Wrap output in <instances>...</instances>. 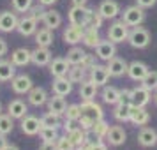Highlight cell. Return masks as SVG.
Instances as JSON below:
<instances>
[{"instance_id": "9a60e30c", "label": "cell", "mask_w": 157, "mask_h": 150, "mask_svg": "<svg viewBox=\"0 0 157 150\" xmlns=\"http://www.w3.org/2000/svg\"><path fill=\"white\" fill-rule=\"evenodd\" d=\"M7 113L16 120H21L25 115H29V104L21 99H13L7 104Z\"/></svg>"}, {"instance_id": "6da1fadb", "label": "cell", "mask_w": 157, "mask_h": 150, "mask_svg": "<svg viewBox=\"0 0 157 150\" xmlns=\"http://www.w3.org/2000/svg\"><path fill=\"white\" fill-rule=\"evenodd\" d=\"M127 43L132 46V48H138V50H145L150 44V32L143 27H132V30H129V37Z\"/></svg>"}, {"instance_id": "44dd1931", "label": "cell", "mask_w": 157, "mask_h": 150, "mask_svg": "<svg viewBox=\"0 0 157 150\" xmlns=\"http://www.w3.org/2000/svg\"><path fill=\"white\" fill-rule=\"evenodd\" d=\"M48 67H50L51 76L58 78V76H67V71H69L71 64L67 62V58H53Z\"/></svg>"}, {"instance_id": "bcb514c9", "label": "cell", "mask_w": 157, "mask_h": 150, "mask_svg": "<svg viewBox=\"0 0 157 150\" xmlns=\"http://www.w3.org/2000/svg\"><path fill=\"white\" fill-rule=\"evenodd\" d=\"M44 13H46V9H44V6H32L30 7V11H29V14L32 16V18H36L37 21H43V16H44Z\"/></svg>"}, {"instance_id": "cb8c5ba5", "label": "cell", "mask_w": 157, "mask_h": 150, "mask_svg": "<svg viewBox=\"0 0 157 150\" xmlns=\"http://www.w3.org/2000/svg\"><path fill=\"white\" fill-rule=\"evenodd\" d=\"M129 122H132L134 125H147V124L150 122V113L141 106H132Z\"/></svg>"}, {"instance_id": "8d00e7d4", "label": "cell", "mask_w": 157, "mask_h": 150, "mask_svg": "<svg viewBox=\"0 0 157 150\" xmlns=\"http://www.w3.org/2000/svg\"><path fill=\"white\" fill-rule=\"evenodd\" d=\"M60 125V115L48 111L41 117V127H58Z\"/></svg>"}, {"instance_id": "7402d4cb", "label": "cell", "mask_w": 157, "mask_h": 150, "mask_svg": "<svg viewBox=\"0 0 157 150\" xmlns=\"http://www.w3.org/2000/svg\"><path fill=\"white\" fill-rule=\"evenodd\" d=\"M67 138L71 140L72 145L78 150H81L88 143V140H86V131L81 127H72L71 131H67Z\"/></svg>"}, {"instance_id": "ba28073f", "label": "cell", "mask_w": 157, "mask_h": 150, "mask_svg": "<svg viewBox=\"0 0 157 150\" xmlns=\"http://www.w3.org/2000/svg\"><path fill=\"white\" fill-rule=\"evenodd\" d=\"M97 13H99L104 20H113L118 16L120 13V6H118V2H115V0H102L99 4V7H97Z\"/></svg>"}, {"instance_id": "836d02e7", "label": "cell", "mask_w": 157, "mask_h": 150, "mask_svg": "<svg viewBox=\"0 0 157 150\" xmlns=\"http://www.w3.org/2000/svg\"><path fill=\"white\" fill-rule=\"evenodd\" d=\"M36 36V43L37 46H43V48H50L51 44H53V34H51V30L48 27H44V29H39L34 34Z\"/></svg>"}, {"instance_id": "6f0895ef", "label": "cell", "mask_w": 157, "mask_h": 150, "mask_svg": "<svg viewBox=\"0 0 157 150\" xmlns=\"http://www.w3.org/2000/svg\"><path fill=\"white\" fill-rule=\"evenodd\" d=\"M154 101H155V104H157V90H155V94H154Z\"/></svg>"}, {"instance_id": "d6a6232c", "label": "cell", "mask_w": 157, "mask_h": 150, "mask_svg": "<svg viewBox=\"0 0 157 150\" xmlns=\"http://www.w3.org/2000/svg\"><path fill=\"white\" fill-rule=\"evenodd\" d=\"M16 76V65L11 60H0V81H11Z\"/></svg>"}, {"instance_id": "4dcf8cb0", "label": "cell", "mask_w": 157, "mask_h": 150, "mask_svg": "<svg viewBox=\"0 0 157 150\" xmlns=\"http://www.w3.org/2000/svg\"><path fill=\"white\" fill-rule=\"evenodd\" d=\"M101 97H102V101H104L106 104H113V106H115V104L122 99V90L115 88V87H106V85H104Z\"/></svg>"}, {"instance_id": "9f6ffc18", "label": "cell", "mask_w": 157, "mask_h": 150, "mask_svg": "<svg viewBox=\"0 0 157 150\" xmlns=\"http://www.w3.org/2000/svg\"><path fill=\"white\" fill-rule=\"evenodd\" d=\"M4 150H20V148H18L16 145H13V143H7V147H6Z\"/></svg>"}, {"instance_id": "f1b7e54d", "label": "cell", "mask_w": 157, "mask_h": 150, "mask_svg": "<svg viewBox=\"0 0 157 150\" xmlns=\"http://www.w3.org/2000/svg\"><path fill=\"white\" fill-rule=\"evenodd\" d=\"M48 111H53V113H57V115H62L65 113V110H67V102H65L64 97H60V95H55L53 94V97H50L48 99Z\"/></svg>"}, {"instance_id": "8992f818", "label": "cell", "mask_w": 157, "mask_h": 150, "mask_svg": "<svg viewBox=\"0 0 157 150\" xmlns=\"http://www.w3.org/2000/svg\"><path fill=\"white\" fill-rule=\"evenodd\" d=\"M21 133L27 136H36L41 131V118H37L34 115H25L21 118Z\"/></svg>"}, {"instance_id": "f35d334b", "label": "cell", "mask_w": 157, "mask_h": 150, "mask_svg": "<svg viewBox=\"0 0 157 150\" xmlns=\"http://www.w3.org/2000/svg\"><path fill=\"white\" fill-rule=\"evenodd\" d=\"M13 117L11 115H4L0 113V133L2 134H9V133H13V129H14V124H13Z\"/></svg>"}, {"instance_id": "484cf974", "label": "cell", "mask_w": 157, "mask_h": 150, "mask_svg": "<svg viewBox=\"0 0 157 150\" xmlns=\"http://www.w3.org/2000/svg\"><path fill=\"white\" fill-rule=\"evenodd\" d=\"M138 143L141 147H154L157 143V133L152 127H143L138 134Z\"/></svg>"}, {"instance_id": "ab89813d", "label": "cell", "mask_w": 157, "mask_h": 150, "mask_svg": "<svg viewBox=\"0 0 157 150\" xmlns=\"http://www.w3.org/2000/svg\"><path fill=\"white\" fill-rule=\"evenodd\" d=\"M64 115H65V120L78 122L79 117H81V108H79V104H69Z\"/></svg>"}, {"instance_id": "e575fe53", "label": "cell", "mask_w": 157, "mask_h": 150, "mask_svg": "<svg viewBox=\"0 0 157 150\" xmlns=\"http://www.w3.org/2000/svg\"><path fill=\"white\" fill-rule=\"evenodd\" d=\"M67 78L71 79L72 83H81L86 79V67L83 65H71L67 71Z\"/></svg>"}, {"instance_id": "816d5d0a", "label": "cell", "mask_w": 157, "mask_h": 150, "mask_svg": "<svg viewBox=\"0 0 157 150\" xmlns=\"http://www.w3.org/2000/svg\"><path fill=\"white\" fill-rule=\"evenodd\" d=\"M94 64H95V62H94V57H92V55H88V53H86V58H85V62H83V67H86V69H90V67H92Z\"/></svg>"}, {"instance_id": "db71d44e", "label": "cell", "mask_w": 157, "mask_h": 150, "mask_svg": "<svg viewBox=\"0 0 157 150\" xmlns=\"http://www.w3.org/2000/svg\"><path fill=\"white\" fill-rule=\"evenodd\" d=\"M58 0H39V4L41 6H44V7H50V6H53V4H57Z\"/></svg>"}, {"instance_id": "d590c367", "label": "cell", "mask_w": 157, "mask_h": 150, "mask_svg": "<svg viewBox=\"0 0 157 150\" xmlns=\"http://www.w3.org/2000/svg\"><path fill=\"white\" fill-rule=\"evenodd\" d=\"M108 129H109L108 122L104 120V118H101V120H95V124L92 125V129H90V131L94 133V136H95L97 140H102V138H106Z\"/></svg>"}, {"instance_id": "9c48e42d", "label": "cell", "mask_w": 157, "mask_h": 150, "mask_svg": "<svg viewBox=\"0 0 157 150\" xmlns=\"http://www.w3.org/2000/svg\"><path fill=\"white\" fill-rule=\"evenodd\" d=\"M37 20L36 18H32V16H23V18H20L18 20V27H16V30L21 34L23 37H29V36H34L37 32Z\"/></svg>"}, {"instance_id": "f6af8a7d", "label": "cell", "mask_w": 157, "mask_h": 150, "mask_svg": "<svg viewBox=\"0 0 157 150\" xmlns=\"http://www.w3.org/2000/svg\"><path fill=\"white\" fill-rule=\"evenodd\" d=\"M78 124H79V127H81V129H85V131H90V129H92V125L95 124V118H92L90 115L81 113V117H79Z\"/></svg>"}, {"instance_id": "52a82bcc", "label": "cell", "mask_w": 157, "mask_h": 150, "mask_svg": "<svg viewBox=\"0 0 157 150\" xmlns=\"http://www.w3.org/2000/svg\"><path fill=\"white\" fill-rule=\"evenodd\" d=\"M95 55L101 58V60H104V62H108V60H111L113 57H117V46H115L113 41H102L101 39V43L95 46Z\"/></svg>"}, {"instance_id": "11a10c76", "label": "cell", "mask_w": 157, "mask_h": 150, "mask_svg": "<svg viewBox=\"0 0 157 150\" xmlns=\"http://www.w3.org/2000/svg\"><path fill=\"white\" fill-rule=\"evenodd\" d=\"M88 0H72V6H86Z\"/></svg>"}, {"instance_id": "f907efd6", "label": "cell", "mask_w": 157, "mask_h": 150, "mask_svg": "<svg viewBox=\"0 0 157 150\" xmlns=\"http://www.w3.org/2000/svg\"><path fill=\"white\" fill-rule=\"evenodd\" d=\"M7 50H9V46H7V43H6V39L0 37V58L7 53Z\"/></svg>"}, {"instance_id": "5b68a950", "label": "cell", "mask_w": 157, "mask_h": 150, "mask_svg": "<svg viewBox=\"0 0 157 150\" xmlns=\"http://www.w3.org/2000/svg\"><path fill=\"white\" fill-rule=\"evenodd\" d=\"M32 87H34L32 78L27 76V74H16L14 78L11 79V88H13V92L20 94V95L29 94L30 90H32Z\"/></svg>"}, {"instance_id": "680465c9", "label": "cell", "mask_w": 157, "mask_h": 150, "mask_svg": "<svg viewBox=\"0 0 157 150\" xmlns=\"http://www.w3.org/2000/svg\"><path fill=\"white\" fill-rule=\"evenodd\" d=\"M0 113H2V102H0Z\"/></svg>"}, {"instance_id": "603a6c76", "label": "cell", "mask_w": 157, "mask_h": 150, "mask_svg": "<svg viewBox=\"0 0 157 150\" xmlns=\"http://www.w3.org/2000/svg\"><path fill=\"white\" fill-rule=\"evenodd\" d=\"M83 27H67L64 30V41L65 44H71V46H76L78 43H81V39H83Z\"/></svg>"}, {"instance_id": "7bdbcfd3", "label": "cell", "mask_w": 157, "mask_h": 150, "mask_svg": "<svg viewBox=\"0 0 157 150\" xmlns=\"http://www.w3.org/2000/svg\"><path fill=\"white\" fill-rule=\"evenodd\" d=\"M102 21H104V18H102L99 13L92 11V14H90V18H88L86 27H88V29H97V30H99L101 27H102Z\"/></svg>"}, {"instance_id": "4fadbf2b", "label": "cell", "mask_w": 157, "mask_h": 150, "mask_svg": "<svg viewBox=\"0 0 157 150\" xmlns=\"http://www.w3.org/2000/svg\"><path fill=\"white\" fill-rule=\"evenodd\" d=\"M18 27V16L11 11H2L0 13V32L11 34Z\"/></svg>"}, {"instance_id": "ac0fdd59", "label": "cell", "mask_w": 157, "mask_h": 150, "mask_svg": "<svg viewBox=\"0 0 157 150\" xmlns=\"http://www.w3.org/2000/svg\"><path fill=\"white\" fill-rule=\"evenodd\" d=\"M106 140H108V143H109V145H113V147H120V145H124V143H125L127 134H125L124 127H120V125H111V127L108 129Z\"/></svg>"}, {"instance_id": "f5cc1de1", "label": "cell", "mask_w": 157, "mask_h": 150, "mask_svg": "<svg viewBox=\"0 0 157 150\" xmlns=\"http://www.w3.org/2000/svg\"><path fill=\"white\" fill-rule=\"evenodd\" d=\"M7 134H2V133H0V150H4L6 148V147H7Z\"/></svg>"}, {"instance_id": "277c9868", "label": "cell", "mask_w": 157, "mask_h": 150, "mask_svg": "<svg viewBox=\"0 0 157 150\" xmlns=\"http://www.w3.org/2000/svg\"><path fill=\"white\" fill-rule=\"evenodd\" d=\"M127 37H129V27L124 21H115L109 25V29H108V39L109 41L118 44L127 41Z\"/></svg>"}, {"instance_id": "74e56055", "label": "cell", "mask_w": 157, "mask_h": 150, "mask_svg": "<svg viewBox=\"0 0 157 150\" xmlns=\"http://www.w3.org/2000/svg\"><path fill=\"white\" fill-rule=\"evenodd\" d=\"M140 83H141V87H145L147 90L155 92L157 90V71H148V74H147Z\"/></svg>"}, {"instance_id": "f546056e", "label": "cell", "mask_w": 157, "mask_h": 150, "mask_svg": "<svg viewBox=\"0 0 157 150\" xmlns=\"http://www.w3.org/2000/svg\"><path fill=\"white\" fill-rule=\"evenodd\" d=\"M81 43L88 46V48H94L95 50V46L101 43V36H99V30L97 29H88L85 27L83 30V39H81Z\"/></svg>"}, {"instance_id": "3957f363", "label": "cell", "mask_w": 157, "mask_h": 150, "mask_svg": "<svg viewBox=\"0 0 157 150\" xmlns=\"http://www.w3.org/2000/svg\"><path fill=\"white\" fill-rule=\"evenodd\" d=\"M122 21L127 27H138L145 21V11L140 6H129L127 9H124L122 13Z\"/></svg>"}, {"instance_id": "e0dca14e", "label": "cell", "mask_w": 157, "mask_h": 150, "mask_svg": "<svg viewBox=\"0 0 157 150\" xmlns=\"http://www.w3.org/2000/svg\"><path fill=\"white\" fill-rule=\"evenodd\" d=\"M27 99H29V104L39 108L43 104H46L50 97H48V92L44 90L43 87H32V90L27 94Z\"/></svg>"}, {"instance_id": "83f0119b", "label": "cell", "mask_w": 157, "mask_h": 150, "mask_svg": "<svg viewBox=\"0 0 157 150\" xmlns=\"http://www.w3.org/2000/svg\"><path fill=\"white\" fill-rule=\"evenodd\" d=\"M43 23H44V27H48L50 30H55L62 25V16L55 9H48L43 16Z\"/></svg>"}, {"instance_id": "7a4b0ae2", "label": "cell", "mask_w": 157, "mask_h": 150, "mask_svg": "<svg viewBox=\"0 0 157 150\" xmlns=\"http://www.w3.org/2000/svg\"><path fill=\"white\" fill-rule=\"evenodd\" d=\"M90 14H92L90 7H86V6H72L69 9V23L74 25V27H83L85 29Z\"/></svg>"}, {"instance_id": "7c38bea8", "label": "cell", "mask_w": 157, "mask_h": 150, "mask_svg": "<svg viewBox=\"0 0 157 150\" xmlns=\"http://www.w3.org/2000/svg\"><path fill=\"white\" fill-rule=\"evenodd\" d=\"M131 101H132V104H134V106L145 108L150 101H152V92L147 90L145 87H136V88L131 90Z\"/></svg>"}, {"instance_id": "b9f144b4", "label": "cell", "mask_w": 157, "mask_h": 150, "mask_svg": "<svg viewBox=\"0 0 157 150\" xmlns=\"http://www.w3.org/2000/svg\"><path fill=\"white\" fill-rule=\"evenodd\" d=\"M11 4L16 13H29L30 7L34 6V0H11Z\"/></svg>"}, {"instance_id": "5bb4252c", "label": "cell", "mask_w": 157, "mask_h": 150, "mask_svg": "<svg viewBox=\"0 0 157 150\" xmlns=\"http://www.w3.org/2000/svg\"><path fill=\"white\" fill-rule=\"evenodd\" d=\"M108 71H109V76H113V78H120L124 74H127V67L129 64L120 57H113L111 60H108Z\"/></svg>"}, {"instance_id": "ffe728a7", "label": "cell", "mask_w": 157, "mask_h": 150, "mask_svg": "<svg viewBox=\"0 0 157 150\" xmlns=\"http://www.w3.org/2000/svg\"><path fill=\"white\" fill-rule=\"evenodd\" d=\"M11 62L16 65V67H25L32 62V51L27 50V48H18L11 53Z\"/></svg>"}, {"instance_id": "7dc6e473", "label": "cell", "mask_w": 157, "mask_h": 150, "mask_svg": "<svg viewBox=\"0 0 157 150\" xmlns=\"http://www.w3.org/2000/svg\"><path fill=\"white\" fill-rule=\"evenodd\" d=\"M81 150H108V147L99 140V141H94V143H86Z\"/></svg>"}, {"instance_id": "1f68e13d", "label": "cell", "mask_w": 157, "mask_h": 150, "mask_svg": "<svg viewBox=\"0 0 157 150\" xmlns=\"http://www.w3.org/2000/svg\"><path fill=\"white\" fill-rule=\"evenodd\" d=\"M65 58H67V62L71 65H83V62L86 58V51L78 48V46H72L71 50L67 51V57Z\"/></svg>"}, {"instance_id": "4316f807", "label": "cell", "mask_w": 157, "mask_h": 150, "mask_svg": "<svg viewBox=\"0 0 157 150\" xmlns=\"http://www.w3.org/2000/svg\"><path fill=\"white\" fill-rule=\"evenodd\" d=\"M79 108H81V113L90 115V117L95 118V120L104 118V115H102V108H101L97 102H94V101H83V102L79 104Z\"/></svg>"}, {"instance_id": "ee69618b", "label": "cell", "mask_w": 157, "mask_h": 150, "mask_svg": "<svg viewBox=\"0 0 157 150\" xmlns=\"http://www.w3.org/2000/svg\"><path fill=\"white\" fill-rule=\"evenodd\" d=\"M55 143H57V150H76V147H74L72 141L67 138V134L65 136H58Z\"/></svg>"}, {"instance_id": "8fae6325", "label": "cell", "mask_w": 157, "mask_h": 150, "mask_svg": "<svg viewBox=\"0 0 157 150\" xmlns=\"http://www.w3.org/2000/svg\"><path fill=\"white\" fill-rule=\"evenodd\" d=\"M51 88H53V94L55 95H60V97H65L72 92V81L67 76H58V78L53 79L51 83Z\"/></svg>"}, {"instance_id": "d6986e66", "label": "cell", "mask_w": 157, "mask_h": 150, "mask_svg": "<svg viewBox=\"0 0 157 150\" xmlns=\"http://www.w3.org/2000/svg\"><path fill=\"white\" fill-rule=\"evenodd\" d=\"M50 62H51V51H50V48L37 46L36 50L32 51V64H36L37 67L50 65Z\"/></svg>"}, {"instance_id": "2e32d148", "label": "cell", "mask_w": 157, "mask_h": 150, "mask_svg": "<svg viewBox=\"0 0 157 150\" xmlns=\"http://www.w3.org/2000/svg\"><path fill=\"white\" fill-rule=\"evenodd\" d=\"M148 65L140 62V60H134V62H131L127 67V76L131 79H134V81H141L147 74H148Z\"/></svg>"}, {"instance_id": "c3c4849f", "label": "cell", "mask_w": 157, "mask_h": 150, "mask_svg": "<svg viewBox=\"0 0 157 150\" xmlns=\"http://www.w3.org/2000/svg\"><path fill=\"white\" fill-rule=\"evenodd\" d=\"M155 4H157V0H136V6H140L143 9H148L152 6H155Z\"/></svg>"}, {"instance_id": "60d3db41", "label": "cell", "mask_w": 157, "mask_h": 150, "mask_svg": "<svg viewBox=\"0 0 157 150\" xmlns=\"http://www.w3.org/2000/svg\"><path fill=\"white\" fill-rule=\"evenodd\" d=\"M39 136H41L43 141H57V138H58L57 127H41Z\"/></svg>"}, {"instance_id": "d4e9b609", "label": "cell", "mask_w": 157, "mask_h": 150, "mask_svg": "<svg viewBox=\"0 0 157 150\" xmlns=\"http://www.w3.org/2000/svg\"><path fill=\"white\" fill-rule=\"evenodd\" d=\"M79 97L81 101H94L97 95V85L94 83L92 79H85L79 83Z\"/></svg>"}, {"instance_id": "681fc988", "label": "cell", "mask_w": 157, "mask_h": 150, "mask_svg": "<svg viewBox=\"0 0 157 150\" xmlns=\"http://www.w3.org/2000/svg\"><path fill=\"white\" fill-rule=\"evenodd\" d=\"M39 150H57V143L55 141H43Z\"/></svg>"}, {"instance_id": "30bf717a", "label": "cell", "mask_w": 157, "mask_h": 150, "mask_svg": "<svg viewBox=\"0 0 157 150\" xmlns=\"http://www.w3.org/2000/svg\"><path fill=\"white\" fill-rule=\"evenodd\" d=\"M90 79L97 87H104L109 79V71H108L106 65H101V64H94L90 67Z\"/></svg>"}]
</instances>
